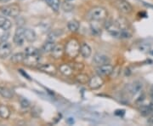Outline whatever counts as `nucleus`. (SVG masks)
Here are the masks:
<instances>
[{
  "mask_svg": "<svg viewBox=\"0 0 153 126\" xmlns=\"http://www.w3.org/2000/svg\"><path fill=\"white\" fill-rule=\"evenodd\" d=\"M55 44H54V41H50V40H47V42L42 46V49L41 51H43V53H50L52 52V51L54 50V48L55 47Z\"/></svg>",
  "mask_w": 153,
  "mask_h": 126,
  "instance_id": "nucleus-20",
  "label": "nucleus"
},
{
  "mask_svg": "<svg viewBox=\"0 0 153 126\" xmlns=\"http://www.w3.org/2000/svg\"><path fill=\"white\" fill-rule=\"evenodd\" d=\"M24 33H25V28H23V27H18L15 30L13 41L17 46H22L24 44L26 41Z\"/></svg>",
  "mask_w": 153,
  "mask_h": 126,
  "instance_id": "nucleus-5",
  "label": "nucleus"
},
{
  "mask_svg": "<svg viewBox=\"0 0 153 126\" xmlns=\"http://www.w3.org/2000/svg\"><path fill=\"white\" fill-rule=\"evenodd\" d=\"M104 84V80L101 78V76L97 75L92 77L90 79H89V88L92 89H98L101 87Z\"/></svg>",
  "mask_w": 153,
  "mask_h": 126,
  "instance_id": "nucleus-8",
  "label": "nucleus"
},
{
  "mask_svg": "<svg viewBox=\"0 0 153 126\" xmlns=\"http://www.w3.org/2000/svg\"><path fill=\"white\" fill-rule=\"evenodd\" d=\"M26 55H36V54H39V50L33 47V46H29L26 47L25 50Z\"/></svg>",
  "mask_w": 153,
  "mask_h": 126,
  "instance_id": "nucleus-28",
  "label": "nucleus"
},
{
  "mask_svg": "<svg viewBox=\"0 0 153 126\" xmlns=\"http://www.w3.org/2000/svg\"><path fill=\"white\" fill-rule=\"evenodd\" d=\"M1 11L5 16L16 17L19 15V14L21 12V10H20V7L16 4H10V5L2 7Z\"/></svg>",
  "mask_w": 153,
  "mask_h": 126,
  "instance_id": "nucleus-4",
  "label": "nucleus"
},
{
  "mask_svg": "<svg viewBox=\"0 0 153 126\" xmlns=\"http://www.w3.org/2000/svg\"><path fill=\"white\" fill-rule=\"evenodd\" d=\"M39 61H40V55L39 54L26 55L25 60H24L23 63L26 66H35L38 65Z\"/></svg>",
  "mask_w": 153,
  "mask_h": 126,
  "instance_id": "nucleus-9",
  "label": "nucleus"
},
{
  "mask_svg": "<svg viewBox=\"0 0 153 126\" xmlns=\"http://www.w3.org/2000/svg\"><path fill=\"white\" fill-rule=\"evenodd\" d=\"M11 26H12L11 21L8 18L4 16H0V28L1 29H3V31H8L10 29Z\"/></svg>",
  "mask_w": 153,
  "mask_h": 126,
  "instance_id": "nucleus-16",
  "label": "nucleus"
},
{
  "mask_svg": "<svg viewBox=\"0 0 153 126\" xmlns=\"http://www.w3.org/2000/svg\"><path fill=\"white\" fill-rule=\"evenodd\" d=\"M44 1H46V0H44Z\"/></svg>",
  "mask_w": 153,
  "mask_h": 126,
  "instance_id": "nucleus-37",
  "label": "nucleus"
},
{
  "mask_svg": "<svg viewBox=\"0 0 153 126\" xmlns=\"http://www.w3.org/2000/svg\"><path fill=\"white\" fill-rule=\"evenodd\" d=\"M89 77L87 74H84V73H80V74H77L76 76V80L77 81V83L81 84H89Z\"/></svg>",
  "mask_w": 153,
  "mask_h": 126,
  "instance_id": "nucleus-23",
  "label": "nucleus"
},
{
  "mask_svg": "<svg viewBox=\"0 0 153 126\" xmlns=\"http://www.w3.org/2000/svg\"><path fill=\"white\" fill-rule=\"evenodd\" d=\"M20 72H21V73H22V74H23V75L25 76V77H26V78H28V79H29V80H30V79H31V78H30V77H29V76L27 75V74H26V73H24V72H23V70H20Z\"/></svg>",
  "mask_w": 153,
  "mask_h": 126,
  "instance_id": "nucleus-34",
  "label": "nucleus"
},
{
  "mask_svg": "<svg viewBox=\"0 0 153 126\" xmlns=\"http://www.w3.org/2000/svg\"><path fill=\"white\" fill-rule=\"evenodd\" d=\"M46 3L54 11L57 12L60 10L61 0H46Z\"/></svg>",
  "mask_w": 153,
  "mask_h": 126,
  "instance_id": "nucleus-22",
  "label": "nucleus"
},
{
  "mask_svg": "<svg viewBox=\"0 0 153 126\" xmlns=\"http://www.w3.org/2000/svg\"><path fill=\"white\" fill-rule=\"evenodd\" d=\"M105 30L114 38H121V33H122V27L117 21H108L105 25Z\"/></svg>",
  "mask_w": 153,
  "mask_h": 126,
  "instance_id": "nucleus-3",
  "label": "nucleus"
},
{
  "mask_svg": "<svg viewBox=\"0 0 153 126\" xmlns=\"http://www.w3.org/2000/svg\"><path fill=\"white\" fill-rule=\"evenodd\" d=\"M67 122H68V124L72 125V124H73V123H74V120H73V118H68V120H67Z\"/></svg>",
  "mask_w": 153,
  "mask_h": 126,
  "instance_id": "nucleus-33",
  "label": "nucleus"
},
{
  "mask_svg": "<svg viewBox=\"0 0 153 126\" xmlns=\"http://www.w3.org/2000/svg\"><path fill=\"white\" fill-rule=\"evenodd\" d=\"M73 8H74L73 5L70 2H68V1H65V2H64L63 3H62V9H63L64 11L70 12V11H72L73 10Z\"/></svg>",
  "mask_w": 153,
  "mask_h": 126,
  "instance_id": "nucleus-29",
  "label": "nucleus"
},
{
  "mask_svg": "<svg viewBox=\"0 0 153 126\" xmlns=\"http://www.w3.org/2000/svg\"><path fill=\"white\" fill-rule=\"evenodd\" d=\"M148 124H150L151 125H153V115L149 118V119H148Z\"/></svg>",
  "mask_w": 153,
  "mask_h": 126,
  "instance_id": "nucleus-32",
  "label": "nucleus"
},
{
  "mask_svg": "<svg viewBox=\"0 0 153 126\" xmlns=\"http://www.w3.org/2000/svg\"><path fill=\"white\" fill-rule=\"evenodd\" d=\"M10 116V110L5 105H0V118L3 119L9 118Z\"/></svg>",
  "mask_w": 153,
  "mask_h": 126,
  "instance_id": "nucleus-21",
  "label": "nucleus"
},
{
  "mask_svg": "<svg viewBox=\"0 0 153 126\" xmlns=\"http://www.w3.org/2000/svg\"><path fill=\"white\" fill-rule=\"evenodd\" d=\"M89 19L94 21H100L106 19L108 13L105 8L102 7H94L90 10V11L88 14Z\"/></svg>",
  "mask_w": 153,
  "mask_h": 126,
  "instance_id": "nucleus-2",
  "label": "nucleus"
},
{
  "mask_svg": "<svg viewBox=\"0 0 153 126\" xmlns=\"http://www.w3.org/2000/svg\"><path fill=\"white\" fill-rule=\"evenodd\" d=\"M152 109L151 107V106H142L140 108V113L142 116H149L150 114L152 113Z\"/></svg>",
  "mask_w": 153,
  "mask_h": 126,
  "instance_id": "nucleus-26",
  "label": "nucleus"
},
{
  "mask_svg": "<svg viewBox=\"0 0 153 126\" xmlns=\"http://www.w3.org/2000/svg\"><path fill=\"white\" fill-rule=\"evenodd\" d=\"M21 106L22 108H28L30 107V102L26 99H21Z\"/></svg>",
  "mask_w": 153,
  "mask_h": 126,
  "instance_id": "nucleus-30",
  "label": "nucleus"
},
{
  "mask_svg": "<svg viewBox=\"0 0 153 126\" xmlns=\"http://www.w3.org/2000/svg\"><path fill=\"white\" fill-rule=\"evenodd\" d=\"M38 69L43 73H46L48 74H50V75H54L57 72V69L56 67L50 63H47V64H43L42 66H40L38 67Z\"/></svg>",
  "mask_w": 153,
  "mask_h": 126,
  "instance_id": "nucleus-12",
  "label": "nucleus"
},
{
  "mask_svg": "<svg viewBox=\"0 0 153 126\" xmlns=\"http://www.w3.org/2000/svg\"><path fill=\"white\" fill-rule=\"evenodd\" d=\"M80 53L83 55V57L84 58H89V56L92 54V49L89 46L88 44L86 43H83L81 44V48H80Z\"/></svg>",
  "mask_w": 153,
  "mask_h": 126,
  "instance_id": "nucleus-14",
  "label": "nucleus"
},
{
  "mask_svg": "<svg viewBox=\"0 0 153 126\" xmlns=\"http://www.w3.org/2000/svg\"><path fill=\"white\" fill-rule=\"evenodd\" d=\"M25 53H15L11 56L10 61L14 64H18V63L23 62L25 60Z\"/></svg>",
  "mask_w": 153,
  "mask_h": 126,
  "instance_id": "nucleus-19",
  "label": "nucleus"
},
{
  "mask_svg": "<svg viewBox=\"0 0 153 126\" xmlns=\"http://www.w3.org/2000/svg\"><path fill=\"white\" fill-rule=\"evenodd\" d=\"M113 71V66L112 65L108 64H105L102 66H99L96 68V73H98V75L100 76H108L112 73Z\"/></svg>",
  "mask_w": 153,
  "mask_h": 126,
  "instance_id": "nucleus-10",
  "label": "nucleus"
},
{
  "mask_svg": "<svg viewBox=\"0 0 153 126\" xmlns=\"http://www.w3.org/2000/svg\"><path fill=\"white\" fill-rule=\"evenodd\" d=\"M79 22L76 21V20H72V21H70L69 22H68V24H67V27H68V29H69V31H71V32H76L78 29H79Z\"/></svg>",
  "mask_w": 153,
  "mask_h": 126,
  "instance_id": "nucleus-25",
  "label": "nucleus"
},
{
  "mask_svg": "<svg viewBox=\"0 0 153 126\" xmlns=\"http://www.w3.org/2000/svg\"><path fill=\"white\" fill-rule=\"evenodd\" d=\"M150 106H151V107H152V111H153V101H152V102H151Z\"/></svg>",
  "mask_w": 153,
  "mask_h": 126,
  "instance_id": "nucleus-36",
  "label": "nucleus"
},
{
  "mask_svg": "<svg viewBox=\"0 0 153 126\" xmlns=\"http://www.w3.org/2000/svg\"><path fill=\"white\" fill-rule=\"evenodd\" d=\"M65 50H64L62 45H55V47L54 48V50L52 51V55L54 59H60L62 57L63 53Z\"/></svg>",
  "mask_w": 153,
  "mask_h": 126,
  "instance_id": "nucleus-17",
  "label": "nucleus"
},
{
  "mask_svg": "<svg viewBox=\"0 0 153 126\" xmlns=\"http://www.w3.org/2000/svg\"><path fill=\"white\" fill-rule=\"evenodd\" d=\"M0 95L3 97L7 98V99L12 98L13 96L12 91L10 89L6 88V87H2V86H0Z\"/></svg>",
  "mask_w": 153,
  "mask_h": 126,
  "instance_id": "nucleus-24",
  "label": "nucleus"
},
{
  "mask_svg": "<svg viewBox=\"0 0 153 126\" xmlns=\"http://www.w3.org/2000/svg\"><path fill=\"white\" fill-rule=\"evenodd\" d=\"M24 34H25L26 40L27 42H30V43L34 42L36 40V38H37L36 33L33 30H32V29H25Z\"/></svg>",
  "mask_w": 153,
  "mask_h": 126,
  "instance_id": "nucleus-18",
  "label": "nucleus"
},
{
  "mask_svg": "<svg viewBox=\"0 0 153 126\" xmlns=\"http://www.w3.org/2000/svg\"><path fill=\"white\" fill-rule=\"evenodd\" d=\"M12 53V46L7 41H3L0 44V58L5 59L9 57Z\"/></svg>",
  "mask_w": 153,
  "mask_h": 126,
  "instance_id": "nucleus-7",
  "label": "nucleus"
},
{
  "mask_svg": "<svg viewBox=\"0 0 153 126\" xmlns=\"http://www.w3.org/2000/svg\"><path fill=\"white\" fill-rule=\"evenodd\" d=\"M142 87L143 85L140 81H135L132 84L129 85V88H128L129 93H131L132 95H136L142 89Z\"/></svg>",
  "mask_w": 153,
  "mask_h": 126,
  "instance_id": "nucleus-15",
  "label": "nucleus"
},
{
  "mask_svg": "<svg viewBox=\"0 0 153 126\" xmlns=\"http://www.w3.org/2000/svg\"><path fill=\"white\" fill-rule=\"evenodd\" d=\"M125 114V111L124 110H116V112H115V114L116 115V116H123Z\"/></svg>",
  "mask_w": 153,
  "mask_h": 126,
  "instance_id": "nucleus-31",
  "label": "nucleus"
},
{
  "mask_svg": "<svg viewBox=\"0 0 153 126\" xmlns=\"http://www.w3.org/2000/svg\"><path fill=\"white\" fill-rule=\"evenodd\" d=\"M70 66H72L73 71H76V72H81L84 68V65L81 62L70 63Z\"/></svg>",
  "mask_w": 153,
  "mask_h": 126,
  "instance_id": "nucleus-27",
  "label": "nucleus"
},
{
  "mask_svg": "<svg viewBox=\"0 0 153 126\" xmlns=\"http://www.w3.org/2000/svg\"><path fill=\"white\" fill-rule=\"evenodd\" d=\"M80 48L81 46L78 41L75 38H73L67 42L65 48V52L70 58H76L80 53Z\"/></svg>",
  "mask_w": 153,
  "mask_h": 126,
  "instance_id": "nucleus-1",
  "label": "nucleus"
},
{
  "mask_svg": "<svg viewBox=\"0 0 153 126\" xmlns=\"http://www.w3.org/2000/svg\"><path fill=\"white\" fill-rule=\"evenodd\" d=\"M115 6L117 8L119 11L123 14H130L133 10L131 4L126 0H116Z\"/></svg>",
  "mask_w": 153,
  "mask_h": 126,
  "instance_id": "nucleus-6",
  "label": "nucleus"
},
{
  "mask_svg": "<svg viewBox=\"0 0 153 126\" xmlns=\"http://www.w3.org/2000/svg\"><path fill=\"white\" fill-rule=\"evenodd\" d=\"M110 62V59L107 55H103V54H97L94 55L93 59V63L96 66H102L105 64H108Z\"/></svg>",
  "mask_w": 153,
  "mask_h": 126,
  "instance_id": "nucleus-11",
  "label": "nucleus"
},
{
  "mask_svg": "<svg viewBox=\"0 0 153 126\" xmlns=\"http://www.w3.org/2000/svg\"><path fill=\"white\" fill-rule=\"evenodd\" d=\"M60 72L65 77H71L73 73V69L70 66V64H62L59 67Z\"/></svg>",
  "mask_w": 153,
  "mask_h": 126,
  "instance_id": "nucleus-13",
  "label": "nucleus"
},
{
  "mask_svg": "<svg viewBox=\"0 0 153 126\" xmlns=\"http://www.w3.org/2000/svg\"><path fill=\"white\" fill-rule=\"evenodd\" d=\"M10 0H0V2H2V3H6V2H9Z\"/></svg>",
  "mask_w": 153,
  "mask_h": 126,
  "instance_id": "nucleus-35",
  "label": "nucleus"
}]
</instances>
